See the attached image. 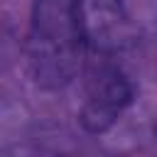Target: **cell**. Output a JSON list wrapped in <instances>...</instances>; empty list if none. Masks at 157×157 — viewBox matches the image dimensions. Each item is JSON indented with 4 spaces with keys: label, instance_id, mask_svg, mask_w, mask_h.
Here are the masks:
<instances>
[{
    "label": "cell",
    "instance_id": "obj_1",
    "mask_svg": "<svg viewBox=\"0 0 157 157\" xmlns=\"http://www.w3.org/2000/svg\"><path fill=\"white\" fill-rule=\"evenodd\" d=\"M25 59L32 81L44 91L66 88L83 69L86 44L74 0H34L25 37Z\"/></svg>",
    "mask_w": 157,
    "mask_h": 157
},
{
    "label": "cell",
    "instance_id": "obj_2",
    "mask_svg": "<svg viewBox=\"0 0 157 157\" xmlns=\"http://www.w3.org/2000/svg\"><path fill=\"white\" fill-rule=\"evenodd\" d=\"M83 101L78 123L91 135L108 132L135 98V86L115 56L86 54L83 61Z\"/></svg>",
    "mask_w": 157,
    "mask_h": 157
},
{
    "label": "cell",
    "instance_id": "obj_3",
    "mask_svg": "<svg viewBox=\"0 0 157 157\" xmlns=\"http://www.w3.org/2000/svg\"><path fill=\"white\" fill-rule=\"evenodd\" d=\"M74 10L86 54L118 56L135 37L125 0H74Z\"/></svg>",
    "mask_w": 157,
    "mask_h": 157
}]
</instances>
